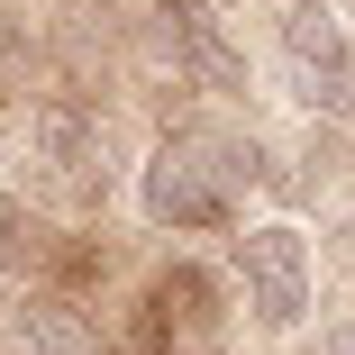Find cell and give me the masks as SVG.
<instances>
[{
  "label": "cell",
  "mask_w": 355,
  "mask_h": 355,
  "mask_svg": "<svg viewBox=\"0 0 355 355\" xmlns=\"http://www.w3.org/2000/svg\"><path fill=\"white\" fill-rule=\"evenodd\" d=\"M237 182H255V146L237 137H209V128H182L146 155L137 173V209L155 228H219L237 209Z\"/></svg>",
  "instance_id": "6da1fadb"
},
{
  "label": "cell",
  "mask_w": 355,
  "mask_h": 355,
  "mask_svg": "<svg viewBox=\"0 0 355 355\" xmlns=\"http://www.w3.org/2000/svg\"><path fill=\"white\" fill-rule=\"evenodd\" d=\"M237 273H246V310L264 328H301V310H310V237L292 219H255L237 237Z\"/></svg>",
  "instance_id": "7a4b0ae2"
},
{
  "label": "cell",
  "mask_w": 355,
  "mask_h": 355,
  "mask_svg": "<svg viewBox=\"0 0 355 355\" xmlns=\"http://www.w3.org/2000/svg\"><path fill=\"white\" fill-rule=\"evenodd\" d=\"M164 37H173V64H182L200 92H246V55L219 37L209 0H173V10H164Z\"/></svg>",
  "instance_id": "3957f363"
},
{
  "label": "cell",
  "mask_w": 355,
  "mask_h": 355,
  "mask_svg": "<svg viewBox=\"0 0 355 355\" xmlns=\"http://www.w3.org/2000/svg\"><path fill=\"white\" fill-rule=\"evenodd\" d=\"M282 55H292V73H346V19L328 10V0H292L282 10Z\"/></svg>",
  "instance_id": "277c9868"
},
{
  "label": "cell",
  "mask_w": 355,
  "mask_h": 355,
  "mask_svg": "<svg viewBox=\"0 0 355 355\" xmlns=\"http://www.w3.org/2000/svg\"><path fill=\"white\" fill-rule=\"evenodd\" d=\"M92 119L83 110H64V101H46V110H28V155L37 164H55V173H92Z\"/></svg>",
  "instance_id": "5b68a950"
},
{
  "label": "cell",
  "mask_w": 355,
  "mask_h": 355,
  "mask_svg": "<svg viewBox=\"0 0 355 355\" xmlns=\"http://www.w3.org/2000/svg\"><path fill=\"white\" fill-rule=\"evenodd\" d=\"M19 337H28V355H110L101 328L83 310H64V301H28L19 310Z\"/></svg>",
  "instance_id": "8992f818"
},
{
  "label": "cell",
  "mask_w": 355,
  "mask_h": 355,
  "mask_svg": "<svg viewBox=\"0 0 355 355\" xmlns=\"http://www.w3.org/2000/svg\"><path fill=\"white\" fill-rule=\"evenodd\" d=\"M19 237H37V228H28V219H19V209H10V200H0V264H19V255H28V246H19Z\"/></svg>",
  "instance_id": "52a82bcc"
},
{
  "label": "cell",
  "mask_w": 355,
  "mask_h": 355,
  "mask_svg": "<svg viewBox=\"0 0 355 355\" xmlns=\"http://www.w3.org/2000/svg\"><path fill=\"white\" fill-rule=\"evenodd\" d=\"M328 355H355V310H346V319L328 328Z\"/></svg>",
  "instance_id": "ba28073f"
},
{
  "label": "cell",
  "mask_w": 355,
  "mask_h": 355,
  "mask_svg": "<svg viewBox=\"0 0 355 355\" xmlns=\"http://www.w3.org/2000/svg\"><path fill=\"white\" fill-rule=\"evenodd\" d=\"M19 46H28V28H10V10H0V64H10Z\"/></svg>",
  "instance_id": "9c48e42d"
},
{
  "label": "cell",
  "mask_w": 355,
  "mask_h": 355,
  "mask_svg": "<svg viewBox=\"0 0 355 355\" xmlns=\"http://www.w3.org/2000/svg\"><path fill=\"white\" fill-rule=\"evenodd\" d=\"M209 10H228V0H209Z\"/></svg>",
  "instance_id": "30bf717a"
}]
</instances>
